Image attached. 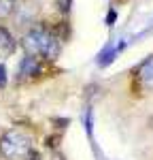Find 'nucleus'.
I'll use <instances>...</instances> for the list:
<instances>
[{"label": "nucleus", "instance_id": "nucleus-1", "mask_svg": "<svg viewBox=\"0 0 153 160\" xmlns=\"http://www.w3.org/2000/svg\"><path fill=\"white\" fill-rule=\"evenodd\" d=\"M19 45L26 56L40 58L43 62H55L62 51V37L55 32L53 26L45 24V22H36L21 34Z\"/></svg>", "mask_w": 153, "mask_h": 160}, {"label": "nucleus", "instance_id": "nucleus-2", "mask_svg": "<svg viewBox=\"0 0 153 160\" xmlns=\"http://www.w3.org/2000/svg\"><path fill=\"white\" fill-rule=\"evenodd\" d=\"M32 149L34 141L21 128H9L0 135V156L4 160H26Z\"/></svg>", "mask_w": 153, "mask_h": 160}, {"label": "nucleus", "instance_id": "nucleus-3", "mask_svg": "<svg viewBox=\"0 0 153 160\" xmlns=\"http://www.w3.org/2000/svg\"><path fill=\"white\" fill-rule=\"evenodd\" d=\"M38 2L34 0H19L17 2V7H15V11L11 15V22H13V28H17V30H28V28H32V26L38 22Z\"/></svg>", "mask_w": 153, "mask_h": 160}, {"label": "nucleus", "instance_id": "nucleus-4", "mask_svg": "<svg viewBox=\"0 0 153 160\" xmlns=\"http://www.w3.org/2000/svg\"><path fill=\"white\" fill-rule=\"evenodd\" d=\"M43 73V60L34 58V56H26L21 58L19 66H17V81H28V79H34L36 75Z\"/></svg>", "mask_w": 153, "mask_h": 160}, {"label": "nucleus", "instance_id": "nucleus-5", "mask_svg": "<svg viewBox=\"0 0 153 160\" xmlns=\"http://www.w3.org/2000/svg\"><path fill=\"white\" fill-rule=\"evenodd\" d=\"M15 49H17V41H15V37H13V32L7 28V26L0 24V60L13 56Z\"/></svg>", "mask_w": 153, "mask_h": 160}, {"label": "nucleus", "instance_id": "nucleus-6", "mask_svg": "<svg viewBox=\"0 0 153 160\" xmlns=\"http://www.w3.org/2000/svg\"><path fill=\"white\" fill-rule=\"evenodd\" d=\"M136 79H138V83H142L145 88H153V56H149V58L138 66Z\"/></svg>", "mask_w": 153, "mask_h": 160}, {"label": "nucleus", "instance_id": "nucleus-7", "mask_svg": "<svg viewBox=\"0 0 153 160\" xmlns=\"http://www.w3.org/2000/svg\"><path fill=\"white\" fill-rule=\"evenodd\" d=\"M17 2H19V0H0V22L11 19V15H13V11H15V7H17Z\"/></svg>", "mask_w": 153, "mask_h": 160}, {"label": "nucleus", "instance_id": "nucleus-8", "mask_svg": "<svg viewBox=\"0 0 153 160\" xmlns=\"http://www.w3.org/2000/svg\"><path fill=\"white\" fill-rule=\"evenodd\" d=\"M7 81H9V77H7V66L0 62V88L7 86Z\"/></svg>", "mask_w": 153, "mask_h": 160}, {"label": "nucleus", "instance_id": "nucleus-9", "mask_svg": "<svg viewBox=\"0 0 153 160\" xmlns=\"http://www.w3.org/2000/svg\"><path fill=\"white\" fill-rule=\"evenodd\" d=\"M55 2H58V9H60L62 13L70 11V0H55Z\"/></svg>", "mask_w": 153, "mask_h": 160}]
</instances>
